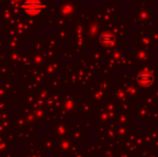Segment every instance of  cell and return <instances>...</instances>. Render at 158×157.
<instances>
[{
	"label": "cell",
	"instance_id": "2",
	"mask_svg": "<svg viewBox=\"0 0 158 157\" xmlns=\"http://www.w3.org/2000/svg\"><path fill=\"white\" fill-rule=\"evenodd\" d=\"M100 40H101V42L103 44H111L113 42V36L111 34H103L101 36V38H100Z\"/></svg>",
	"mask_w": 158,
	"mask_h": 157
},
{
	"label": "cell",
	"instance_id": "1",
	"mask_svg": "<svg viewBox=\"0 0 158 157\" xmlns=\"http://www.w3.org/2000/svg\"><path fill=\"white\" fill-rule=\"evenodd\" d=\"M43 3L40 1H27L23 3V9L27 14L38 15L43 9Z\"/></svg>",
	"mask_w": 158,
	"mask_h": 157
},
{
	"label": "cell",
	"instance_id": "3",
	"mask_svg": "<svg viewBox=\"0 0 158 157\" xmlns=\"http://www.w3.org/2000/svg\"><path fill=\"white\" fill-rule=\"evenodd\" d=\"M139 80L142 84L146 85V84H148L151 81H152V76H151V74H148V73H143L142 76H140Z\"/></svg>",
	"mask_w": 158,
	"mask_h": 157
}]
</instances>
